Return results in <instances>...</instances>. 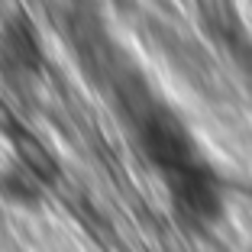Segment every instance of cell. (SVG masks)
<instances>
[{
	"label": "cell",
	"mask_w": 252,
	"mask_h": 252,
	"mask_svg": "<svg viewBox=\"0 0 252 252\" xmlns=\"http://www.w3.org/2000/svg\"><path fill=\"white\" fill-rule=\"evenodd\" d=\"M162 185H165V194H168L171 207L178 210L185 220L214 223L223 217V204H226L223 181L217 178L214 168L200 156L162 171Z\"/></svg>",
	"instance_id": "1"
},
{
	"label": "cell",
	"mask_w": 252,
	"mask_h": 252,
	"mask_svg": "<svg viewBox=\"0 0 252 252\" xmlns=\"http://www.w3.org/2000/svg\"><path fill=\"white\" fill-rule=\"evenodd\" d=\"M42 42L26 16H13L0 26V68L13 78H36L42 71Z\"/></svg>",
	"instance_id": "2"
},
{
	"label": "cell",
	"mask_w": 252,
	"mask_h": 252,
	"mask_svg": "<svg viewBox=\"0 0 252 252\" xmlns=\"http://www.w3.org/2000/svg\"><path fill=\"white\" fill-rule=\"evenodd\" d=\"M246 252H252V243H249V249H246Z\"/></svg>",
	"instance_id": "3"
}]
</instances>
